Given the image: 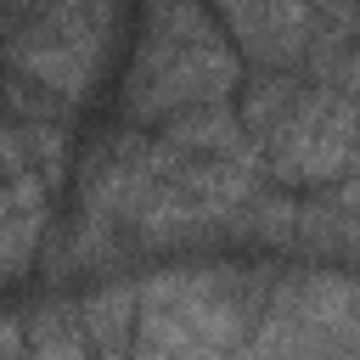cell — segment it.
Returning a JSON list of instances; mask_svg holds the SVG:
<instances>
[{"instance_id":"4","label":"cell","mask_w":360,"mask_h":360,"mask_svg":"<svg viewBox=\"0 0 360 360\" xmlns=\"http://www.w3.org/2000/svg\"><path fill=\"white\" fill-rule=\"evenodd\" d=\"M163 141H169L180 158H236V152L253 146V135L242 129L236 107H225V101L163 118Z\"/></svg>"},{"instance_id":"8","label":"cell","mask_w":360,"mask_h":360,"mask_svg":"<svg viewBox=\"0 0 360 360\" xmlns=\"http://www.w3.org/2000/svg\"><path fill=\"white\" fill-rule=\"evenodd\" d=\"M332 202H338L343 214H354V219H360V169L338 174V186H332Z\"/></svg>"},{"instance_id":"5","label":"cell","mask_w":360,"mask_h":360,"mask_svg":"<svg viewBox=\"0 0 360 360\" xmlns=\"http://www.w3.org/2000/svg\"><path fill=\"white\" fill-rule=\"evenodd\" d=\"M135 315H141V298H135V281H112L101 292H90L79 304V321H84V338L101 360H124L129 343H135Z\"/></svg>"},{"instance_id":"2","label":"cell","mask_w":360,"mask_h":360,"mask_svg":"<svg viewBox=\"0 0 360 360\" xmlns=\"http://www.w3.org/2000/svg\"><path fill=\"white\" fill-rule=\"evenodd\" d=\"M354 124H360V101L315 84L298 90V101L287 107V118L264 135V169L281 186H321L338 180L349 169H360V146H354Z\"/></svg>"},{"instance_id":"6","label":"cell","mask_w":360,"mask_h":360,"mask_svg":"<svg viewBox=\"0 0 360 360\" xmlns=\"http://www.w3.org/2000/svg\"><path fill=\"white\" fill-rule=\"evenodd\" d=\"M298 90H304V84H298L292 73H264L259 84H248V90H242V107H236L242 129H248L253 141H264V135L287 118V107L298 101Z\"/></svg>"},{"instance_id":"10","label":"cell","mask_w":360,"mask_h":360,"mask_svg":"<svg viewBox=\"0 0 360 360\" xmlns=\"http://www.w3.org/2000/svg\"><path fill=\"white\" fill-rule=\"evenodd\" d=\"M0 28H6V11H0Z\"/></svg>"},{"instance_id":"7","label":"cell","mask_w":360,"mask_h":360,"mask_svg":"<svg viewBox=\"0 0 360 360\" xmlns=\"http://www.w3.org/2000/svg\"><path fill=\"white\" fill-rule=\"evenodd\" d=\"M39 236H45V208H17V214L0 219V281L22 276V264L34 259Z\"/></svg>"},{"instance_id":"1","label":"cell","mask_w":360,"mask_h":360,"mask_svg":"<svg viewBox=\"0 0 360 360\" xmlns=\"http://www.w3.org/2000/svg\"><path fill=\"white\" fill-rule=\"evenodd\" d=\"M242 84L236 51L219 45H135V62L124 73V118L129 124H163L191 107H214Z\"/></svg>"},{"instance_id":"9","label":"cell","mask_w":360,"mask_h":360,"mask_svg":"<svg viewBox=\"0 0 360 360\" xmlns=\"http://www.w3.org/2000/svg\"><path fill=\"white\" fill-rule=\"evenodd\" d=\"M124 360H169V354H163V349H152V343H129V354H124Z\"/></svg>"},{"instance_id":"3","label":"cell","mask_w":360,"mask_h":360,"mask_svg":"<svg viewBox=\"0 0 360 360\" xmlns=\"http://www.w3.org/2000/svg\"><path fill=\"white\" fill-rule=\"evenodd\" d=\"M236 45L259 62V68H298L315 34V11L309 0H219Z\"/></svg>"}]
</instances>
